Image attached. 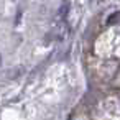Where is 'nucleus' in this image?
Returning a JSON list of instances; mask_svg holds the SVG:
<instances>
[{"mask_svg": "<svg viewBox=\"0 0 120 120\" xmlns=\"http://www.w3.org/2000/svg\"><path fill=\"white\" fill-rule=\"evenodd\" d=\"M117 22H118V13L115 12V13H112V15H110V18L107 20V23H109V25H115Z\"/></svg>", "mask_w": 120, "mask_h": 120, "instance_id": "2", "label": "nucleus"}, {"mask_svg": "<svg viewBox=\"0 0 120 120\" xmlns=\"http://www.w3.org/2000/svg\"><path fill=\"white\" fill-rule=\"evenodd\" d=\"M68 12H69V4H68V2H63V5L59 7V12H58V15H59L61 18H66Z\"/></svg>", "mask_w": 120, "mask_h": 120, "instance_id": "1", "label": "nucleus"}]
</instances>
